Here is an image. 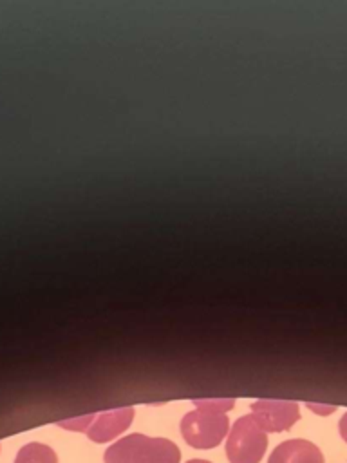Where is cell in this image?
I'll return each mask as SVG.
<instances>
[{"instance_id": "obj_1", "label": "cell", "mask_w": 347, "mask_h": 463, "mask_svg": "<svg viewBox=\"0 0 347 463\" xmlns=\"http://www.w3.org/2000/svg\"><path fill=\"white\" fill-rule=\"evenodd\" d=\"M193 405L197 409L186 412L181 420V434L184 441L193 449L217 447L230 430L226 411L235 405V400H193Z\"/></svg>"}, {"instance_id": "obj_2", "label": "cell", "mask_w": 347, "mask_h": 463, "mask_svg": "<svg viewBox=\"0 0 347 463\" xmlns=\"http://www.w3.org/2000/svg\"><path fill=\"white\" fill-rule=\"evenodd\" d=\"M105 463H179V447L166 438L130 434L112 443L103 456Z\"/></svg>"}, {"instance_id": "obj_3", "label": "cell", "mask_w": 347, "mask_h": 463, "mask_svg": "<svg viewBox=\"0 0 347 463\" xmlns=\"http://www.w3.org/2000/svg\"><path fill=\"white\" fill-rule=\"evenodd\" d=\"M267 449V436L257 425L251 414L239 418L226 439V456L230 463H260Z\"/></svg>"}, {"instance_id": "obj_4", "label": "cell", "mask_w": 347, "mask_h": 463, "mask_svg": "<svg viewBox=\"0 0 347 463\" xmlns=\"http://www.w3.org/2000/svg\"><path fill=\"white\" fill-rule=\"evenodd\" d=\"M132 420H134V409L121 407V409H112L105 412L80 416L74 420H63L58 425L69 430L85 432L96 443H105L119 436L123 430H127Z\"/></svg>"}, {"instance_id": "obj_5", "label": "cell", "mask_w": 347, "mask_h": 463, "mask_svg": "<svg viewBox=\"0 0 347 463\" xmlns=\"http://www.w3.org/2000/svg\"><path fill=\"white\" fill-rule=\"evenodd\" d=\"M251 416L264 432H284L298 421L300 411L295 402L258 400L251 403Z\"/></svg>"}, {"instance_id": "obj_6", "label": "cell", "mask_w": 347, "mask_h": 463, "mask_svg": "<svg viewBox=\"0 0 347 463\" xmlns=\"http://www.w3.org/2000/svg\"><path fill=\"white\" fill-rule=\"evenodd\" d=\"M267 463H324V456L314 443L295 438L277 445Z\"/></svg>"}, {"instance_id": "obj_7", "label": "cell", "mask_w": 347, "mask_h": 463, "mask_svg": "<svg viewBox=\"0 0 347 463\" xmlns=\"http://www.w3.org/2000/svg\"><path fill=\"white\" fill-rule=\"evenodd\" d=\"M14 463H58V456L49 445L27 443L18 450Z\"/></svg>"}, {"instance_id": "obj_8", "label": "cell", "mask_w": 347, "mask_h": 463, "mask_svg": "<svg viewBox=\"0 0 347 463\" xmlns=\"http://www.w3.org/2000/svg\"><path fill=\"white\" fill-rule=\"evenodd\" d=\"M338 429H340V436H342V438H343V441L347 443V412L342 416Z\"/></svg>"}, {"instance_id": "obj_9", "label": "cell", "mask_w": 347, "mask_h": 463, "mask_svg": "<svg viewBox=\"0 0 347 463\" xmlns=\"http://www.w3.org/2000/svg\"><path fill=\"white\" fill-rule=\"evenodd\" d=\"M186 463H211V461H208V459H190Z\"/></svg>"}]
</instances>
